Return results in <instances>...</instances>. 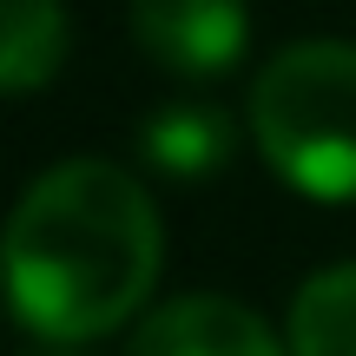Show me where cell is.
I'll use <instances>...</instances> for the list:
<instances>
[{"mask_svg": "<svg viewBox=\"0 0 356 356\" xmlns=\"http://www.w3.org/2000/svg\"><path fill=\"white\" fill-rule=\"evenodd\" d=\"M284 343L291 356H356V257L323 264L297 284Z\"/></svg>", "mask_w": 356, "mask_h": 356, "instance_id": "6", "label": "cell"}, {"mask_svg": "<svg viewBox=\"0 0 356 356\" xmlns=\"http://www.w3.org/2000/svg\"><path fill=\"white\" fill-rule=\"evenodd\" d=\"M257 159L310 204H356V40H291L244 92Z\"/></svg>", "mask_w": 356, "mask_h": 356, "instance_id": "2", "label": "cell"}, {"mask_svg": "<svg viewBox=\"0 0 356 356\" xmlns=\"http://www.w3.org/2000/svg\"><path fill=\"white\" fill-rule=\"evenodd\" d=\"M126 356H291V343L238 297L185 291V297L152 304L132 323Z\"/></svg>", "mask_w": 356, "mask_h": 356, "instance_id": "4", "label": "cell"}, {"mask_svg": "<svg viewBox=\"0 0 356 356\" xmlns=\"http://www.w3.org/2000/svg\"><path fill=\"white\" fill-rule=\"evenodd\" d=\"M66 0H0V99H33L66 73Z\"/></svg>", "mask_w": 356, "mask_h": 356, "instance_id": "5", "label": "cell"}, {"mask_svg": "<svg viewBox=\"0 0 356 356\" xmlns=\"http://www.w3.org/2000/svg\"><path fill=\"white\" fill-rule=\"evenodd\" d=\"M139 152L172 178H204V172H218L231 159V119L218 106H204V99H172V106H159L145 119Z\"/></svg>", "mask_w": 356, "mask_h": 356, "instance_id": "7", "label": "cell"}, {"mask_svg": "<svg viewBox=\"0 0 356 356\" xmlns=\"http://www.w3.org/2000/svg\"><path fill=\"white\" fill-rule=\"evenodd\" d=\"M165 218L119 159H60L0 225V297L40 343H99L152 310Z\"/></svg>", "mask_w": 356, "mask_h": 356, "instance_id": "1", "label": "cell"}, {"mask_svg": "<svg viewBox=\"0 0 356 356\" xmlns=\"http://www.w3.org/2000/svg\"><path fill=\"white\" fill-rule=\"evenodd\" d=\"M126 26L152 66L218 79L251 47V0H126Z\"/></svg>", "mask_w": 356, "mask_h": 356, "instance_id": "3", "label": "cell"}]
</instances>
